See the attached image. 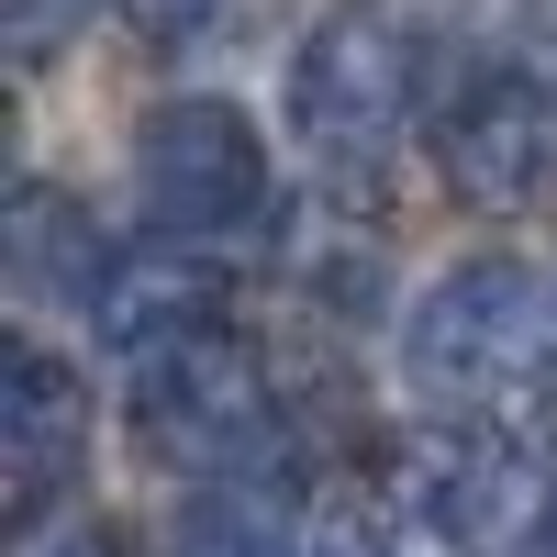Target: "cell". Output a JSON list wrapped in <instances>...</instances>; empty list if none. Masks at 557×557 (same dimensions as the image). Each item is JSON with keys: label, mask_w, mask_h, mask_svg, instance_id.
<instances>
[{"label": "cell", "mask_w": 557, "mask_h": 557, "mask_svg": "<svg viewBox=\"0 0 557 557\" xmlns=\"http://www.w3.org/2000/svg\"><path fill=\"white\" fill-rule=\"evenodd\" d=\"M212 301H223V278H212L201 257L146 246V257H112V268H101L89 323H101L112 346H178V335H201V323H212Z\"/></svg>", "instance_id": "obj_7"}, {"label": "cell", "mask_w": 557, "mask_h": 557, "mask_svg": "<svg viewBox=\"0 0 557 557\" xmlns=\"http://www.w3.org/2000/svg\"><path fill=\"white\" fill-rule=\"evenodd\" d=\"M401 112H412V57H401V34L368 23V12L312 23V45L290 57V123H301V146L335 157V168H368V157L401 134Z\"/></svg>", "instance_id": "obj_3"}, {"label": "cell", "mask_w": 557, "mask_h": 557, "mask_svg": "<svg viewBox=\"0 0 557 557\" xmlns=\"http://www.w3.org/2000/svg\"><path fill=\"white\" fill-rule=\"evenodd\" d=\"M89 12V0H12V57H57V34Z\"/></svg>", "instance_id": "obj_10"}, {"label": "cell", "mask_w": 557, "mask_h": 557, "mask_svg": "<svg viewBox=\"0 0 557 557\" xmlns=\"http://www.w3.org/2000/svg\"><path fill=\"white\" fill-rule=\"evenodd\" d=\"M123 12L146 23L157 45H168V34H201V23H212V0H123Z\"/></svg>", "instance_id": "obj_11"}, {"label": "cell", "mask_w": 557, "mask_h": 557, "mask_svg": "<svg viewBox=\"0 0 557 557\" xmlns=\"http://www.w3.org/2000/svg\"><path fill=\"white\" fill-rule=\"evenodd\" d=\"M134 435H146L168 469H257L268 457V380L235 335H178V346H146V380H134Z\"/></svg>", "instance_id": "obj_2"}, {"label": "cell", "mask_w": 557, "mask_h": 557, "mask_svg": "<svg viewBox=\"0 0 557 557\" xmlns=\"http://www.w3.org/2000/svg\"><path fill=\"white\" fill-rule=\"evenodd\" d=\"M546 557H557V491H546Z\"/></svg>", "instance_id": "obj_14"}, {"label": "cell", "mask_w": 557, "mask_h": 557, "mask_svg": "<svg viewBox=\"0 0 557 557\" xmlns=\"http://www.w3.org/2000/svg\"><path fill=\"white\" fill-rule=\"evenodd\" d=\"M446 190L480 212H524L557 190V89L535 78H480L469 101L446 112Z\"/></svg>", "instance_id": "obj_5"}, {"label": "cell", "mask_w": 557, "mask_h": 557, "mask_svg": "<svg viewBox=\"0 0 557 557\" xmlns=\"http://www.w3.org/2000/svg\"><path fill=\"white\" fill-rule=\"evenodd\" d=\"M323 557H391L380 535H335V546H323Z\"/></svg>", "instance_id": "obj_12"}, {"label": "cell", "mask_w": 557, "mask_h": 557, "mask_svg": "<svg viewBox=\"0 0 557 557\" xmlns=\"http://www.w3.org/2000/svg\"><path fill=\"white\" fill-rule=\"evenodd\" d=\"M401 368H412V391H435V401H513L535 368H546V335H535V290H524V268H457L446 290L412 312V335H401Z\"/></svg>", "instance_id": "obj_1"}, {"label": "cell", "mask_w": 557, "mask_h": 557, "mask_svg": "<svg viewBox=\"0 0 557 557\" xmlns=\"http://www.w3.org/2000/svg\"><path fill=\"white\" fill-rule=\"evenodd\" d=\"M301 546V491L268 469H212L178 502V557H290Z\"/></svg>", "instance_id": "obj_8"}, {"label": "cell", "mask_w": 557, "mask_h": 557, "mask_svg": "<svg viewBox=\"0 0 557 557\" xmlns=\"http://www.w3.org/2000/svg\"><path fill=\"white\" fill-rule=\"evenodd\" d=\"M134 178H146L157 223L178 235H223L268 201V146L235 101H157L146 134H134Z\"/></svg>", "instance_id": "obj_4"}, {"label": "cell", "mask_w": 557, "mask_h": 557, "mask_svg": "<svg viewBox=\"0 0 557 557\" xmlns=\"http://www.w3.org/2000/svg\"><path fill=\"white\" fill-rule=\"evenodd\" d=\"M524 457L513 446H446L435 457V480H424V513L446 524V546H502L524 524Z\"/></svg>", "instance_id": "obj_9"}, {"label": "cell", "mask_w": 557, "mask_h": 557, "mask_svg": "<svg viewBox=\"0 0 557 557\" xmlns=\"http://www.w3.org/2000/svg\"><path fill=\"white\" fill-rule=\"evenodd\" d=\"M57 557H112V546H101V535H78V546H57Z\"/></svg>", "instance_id": "obj_13"}, {"label": "cell", "mask_w": 557, "mask_h": 557, "mask_svg": "<svg viewBox=\"0 0 557 557\" xmlns=\"http://www.w3.org/2000/svg\"><path fill=\"white\" fill-rule=\"evenodd\" d=\"M78 457H89V391L45 346H12V368H0V469H12L0 513L45 524V502L78 480Z\"/></svg>", "instance_id": "obj_6"}]
</instances>
